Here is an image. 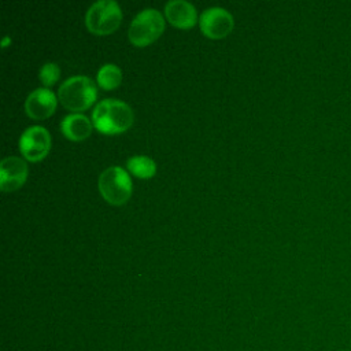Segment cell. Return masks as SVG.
Segmentation results:
<instances>
[{
    "label": "cell",
    "mask_w": 351,
    "mask_h": 351,
    "mask_svg": "<svg viewBox=\"0 0 351 351\" xmlns=\"http://www.w3.org/2000/svg\"><path fill=\"white\" fill-rule=\"evenodd\" d=\"M92 122L101 133H121L133 123V111L122 100L104 99L95 106L92 111Z\"/></svg>",
    "instance_id": "6da1fadb"
},
{
    "label": "cell",
    "mask_w": 351,
    "mask_h": 351,
    "mask_svg": "<svg viewBox=\"0 0 351 351\" xmlns=\"http://www.w3.org/2000/svg\"><path fill=\"white\" fill-rule=\"evenodd\" d=\"M97 89L95 82L86 75H71L62 82L58 89L60 103L71 111L88 108L96 99Z\"/></svg>",
    "instance_id": "7a4b0ae2"
},
{
    "label": "cell",
    "mask_w": 351,
    "mask_h": 351,
    "mask_svg": "<svg viewBox=\"0 0 351 351\" xmlns=\"http://www.w3.org/2000/svg\"><path fill=\"white\" fill-rule=\"evenodd\" d=\"M163 29V15L156 8H144L130 22L128 36L132 44L137 47H144L156 40Z\"/></svg>",
    "instance_id": "3957f363"
},
{
    "label": "cell",
    "mask_w": 351,
    "mask_h": 351,
    "mask_svg": "<svg viewBox=\"0 0 351 351\" xmlns=\"http://www.w3.org/2000/svg\"><path fill=\"white\" fill-rule=\"evenodd\" d=\"M121 19L122 11L115 0H97L85 12V25L95 34L112 33Z\"/></svg>",
    "instance_id": "277c9868"
},
{
    "label": "cell",
    "mask_w": 351,
    "mask_h": 351,
    "mask_svg": "<svg viewBox=\"0 0 351 351\" xmlns=\"http://www.w3.org/2000/svg\"><path fill=\"white\" fill-rule=\"evenodd\" d=\"M97 185L101 196L111 204L125 203L132 193V180L119 166L104 169L99 176Z\"/></svg>",
    "instance_id": "5b68a950"
},
{
    "label": "cell",
    "mask_w": 351,
    "mask_h": 351,
    "mask_svg": "<svg viewBox=\"0 0 351 351\" xmlns=\"http://www.w3.org/2000/svg\"><path fill=\"white\" fill-rule=\"evenodd\" d=\"M51 147V136L44 126L33 125L25 129L19 137V149L27 160L43 159Z\"/></svg>",
    "instance_id": "8992f818"
},
{
    "label": "cell",
    "mask_w": 351,
    "mask_h": 351,
    "mask_svg": "<svg viewBox=\"0 0 351 351\" xmlns=\"http://www.w3.org/2000/svg\"><path fill=\"white\" fill-rule=\"evenodd\" d=\"M199 25L206 36L219 38L230 33L233 29V16L222 7H210L200 14Z\"/></svg>",
    "instance_id": "52a82bcc"
},
{
    "label": "cell",
    "mask_w": 351,
    "mask_h": 351,
    "mask_svg": "<svg viewBox=\"0 0 351 351\" xmlns=\"http://www.w3.org/2000/svg\"><path fill=\"white\" fill-rule=\"evenodd\" d=\"M27 177V165L19 156H5L0 162L1 191H15L23 185Z\"/></svg>",
    "instance_id": "ba28073f"
},
{
    "label": "cell",
    "mask_w": 351,
    "mask_h": 351,
    "mask_svg": "<svg viewBox=\"0 0 351 351\" xmlns=\"http://www.w3.org/2000/svg\"><path fill=\"white\" fill-rule=\"evenodd\" d=\"M56 108L55 93L48 88H37L32 90L25 100V110L34 119L49 117Z\"/></svg>",
    "instance_id": "9c48e42d"
},
{
    "label": "cell",
    "mask_w": 351,
    "mask_h": 351,
    "mask_svg": "<svg viewBox=\"0 0 351 351\" xmlns=\"http://www.w3.org/2000/svg\"><path fill=\"white\" fill-rule=\"evenodd\" d=\"M165 14L169 22L177 27H191L196 22V10L186 0H169L165 4Z\"/></svg>",
    "instance_id": "30bf717a"
},
{
    "label": "cell",
    "mask_w": 351,
    "mask_h": 351,
    "mask_svg": "<svg viewBox=\"0 0 351 351\" xmlns=\"http://www.w3.org/2000/svg\"><path fill=\"white\" fill-rule=\"evenodd\" d=\"M92 128H93V122L86 115L80 112L69 114L60 122L62 133L67 138L74 141H80L88 137L92 132Z\"/></svg>",
    "instance_id": "8fae6325"
},
{
    "label": "cell",
    "mask_w": 351,
    "mask_h": 351,
    "mask_svg": "<svg viewBox=\"0 0 351 351\" xmlns=\"http://www.w3.org/2000/svg\"><path fill=\"white\" fill-rule=\"evenodd\" d=\"M126 167L132 174L140 178H149L156 171V163L154 162V159L145 155H136L128 158Z\"/></svg>",
    "instance_id": "7c38bea8"
},
{
    "label": "cell",
    "mask_w": 351,
    "mask_h": 351,
    "mask_svg": "<svg viewBox=\"0 0 351 351\" xmlns=\"http://www.w3.org/2000/svg\"><path fill=\"white\" fill-rule=\"evenodd\" d=\"M97 82L104 89H114L117 88L122 81V71L121 69L114 63H104L97 70Z\"/></svg>",
    "instance_id": "4fadbf2b"
},
{
    "label": "cell",
    "mask_w": 351,
    "mask_h": 351,
    "mask_svg": "<svg viewBox=\"0 0 351 351\" xmlns=\"http://www.w3.org/2000/svg\"><path fill=\"white\" fill-rule=\"evenodd\" d=\"M59 74H60L59 66H58L56 63H53V62L44 63V64L40 67V71H38L40 81H41L45 86L52 85V84L59 78Z\"/></svg>",
    "instance_id": "5bb4252c"
},
{
    "label": "cell",
    "mask_w": 351,
    "mask_h": 351,
    "mask_svg": "<svg viewBox=\"0 0 351 351\" xmlns=\"http://www.w3.org/2000/svg\"><path fill=\"white\" fill-rule=\"evenodd\" d=\"M8 41H10V37H8V36H5V37L3 38V43H1V45H3V47H5V45L8 44Z\"/></svg>",
    "instance_id": "9a60e30c"
}]
</instances>
